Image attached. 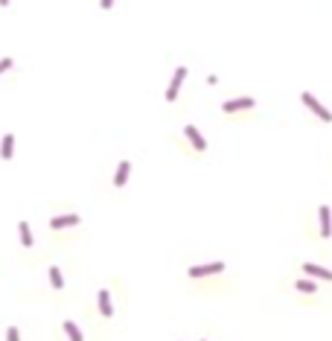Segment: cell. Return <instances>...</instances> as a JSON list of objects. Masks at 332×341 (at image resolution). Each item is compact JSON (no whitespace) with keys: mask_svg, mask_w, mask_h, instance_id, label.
Segmentation results:
<instances>
[{"mask_svg":"<svg viewBox=\"0 0 332 341\" xmlns=\"http://www.w3.org/2000/svg\"><path fill=\"white\" fill-rule=\"evenodd\" d=\"M300 102H303V108L309 111V114H312L315 120H318V123H332V111H329L326 105H323L321 99L315 97V93L303 90V93H300Z\"/></svg>","mask_w":332,"mask_h":341,"instance_id":"obj_1","label":"cell"},{"mask_svg":"<svg viewBox=\"0 0 332 341\" xmlns=\"http://www.w3.org/2000/svg\"><path fill=\"white\" fill-rule=\"evenodd\" d=\"M225 260H216V262H198V266H189L187 277L189 280H204V277H216V274H225Z\"/></svg>","mask_w":332,"mask_h":341,"instance_id":"obj_2","label":"cell"},{"mask_svg":"<svg viewBox=\"0 0 332 341\" xmlns=\"http://www.w3.org/2000/svg\"><path fill=\"white\" fill-rule=\"evenodd\" d=\"M253 108H257V99L248 97V93H245V97H230L222 102V111H225L227 117H230V114H242V111H253Z\"/></svg>","mask_w":332,"mask_h":341,"instance_id":"obj_3","label":"cell"},{"mask_svg":"<svg viewBox=\"0 0 332 341\" xmlns=\"http://www.w3.org/2000/svg\"><path fill=\"white\" fill-rule=\"evenodd\" d=\"M184 82H187V67L184 64H178L175 67V73H172V79H169V85H166V102H175L178 99V93H181V88H184Z\"/></svg>","mask_w":332,"mask_h":341,"instance_id":"obj_4","label":"cell"},{"mask_svg":"<svg viewBox=\"0 0 332 341\" xmlns=\"http://www.w3.org/2000/svg\"><path fill=\"white\" fill-rule=\"evenodd\" d=\"M184 137L189 140V146H192V152H198V155H204L207 149H210V143H207V137L201 135V128H198V126H192V123H187V126H184Z\"/></svg>","mask_w":332,"mask_h":341,"instance_id":"obj_5","label":"cell"},{"mask_svg":"<svg viewBox=\"0 0 332 341\" xmlns=\"http://www.w3.org/2000/svg\"><path fill=\"white\" fill-rule=\"evenodd\" d=\"M82 222V216L79 213H58V216H50V231H55V234H58V231H70V228H76V224Z\"/></svg>","mask_w":332,"mask_h":341,"instance_id":"obj_6","label":"cell"},{"mask_svg":"<svg viewBox=\"0 0 332 341\" xmlns=\"http://www.w3.org/2000/svg\"><path fill=\"white\" fill-rule=\"evenodd\" d=\"M96 309H99V315H102L105 321H111L114 312H117V309H114V297H111V289L108 286H102L96 292Z\"/></svg>","mask_w":332,"mask_h":341,"instance_id":"obj_7","label":"cell"},{"mask_svg":"<svg viewBox=\"0 0 332 341\" xmlns=\"http://www.w3.org/2000/svg\"><path fill=\"white\" fill-rule=\"evenodd\" d=\"M318 236L321 239H332V207L329 204L318 207Z\"/></svg>","mask_w":332,"mask_h":341,"instance_id":"obj_8","label":"cell"},{"mask_svg":"<svg viewBox=\"0 0 332 341\" xmlns=\"http://www.w3.org/2000/svg\"><path fill=\"white\" fill-rule=\"evenodd\" d=\"M303 274L312 280H326V283H332V269H323L318 262H303Z\"/></svg>","mask_w":332,"mask_h":341,"instance_id":"obj_9","label":"cell"},{"mask_svg":"<svg viewBox=\"0 0 332 341\" xmlns=\"http://www.w3.org/2000/svg\"><path fill=\"white\" fill-rule=\"evenodd\" d=\"M131 166H134L131 161H120L117 163V169H114V187L117 190H123L128 184V178H131Z\"/></svg>","mask_w":332,"mask_h":341,"instance_id":"obj_10","label":"cell"},{"mask_svg":"<svg viewBox=\"0 0 332 341\" xmlns=\"http://www.w3.org/2000/svg\"><path fill=\"white\" fill-rule=\"evenodd\" d=\"M15 143H18V140H15V135H12V131H6V135L0 137V161L9 163L12 158H15Z\"/></svg>","mask_w":332,"mask_h":341,"instance_id":"obj_11","label":"cell"},{"mask_svg":"<svg viewBox=\"0 0 332 341\" xmlns=\"http://www.w3.org/2000/svg\"><path fill=\"white\" fill-rule=\"evenodd\" d=\"M18 239H21V245H24L27 251L35 245V236H32V228H29L27 219H21V222H18Z\"/></svg>","mask_w":332,"mask_h":341,"instance_id":"obj_12","label":"cell"},{"mask_svg":"<svg viewBox=\"0 0 332 341\" xmlns=\"http://www.w3.org/2000/svg\"><path fill=\"white\" fill-rule=\"evenodd\" d=\"M62 330H64V335H67V341H85V335H82V330H79V324L73 321V318H64V321H62Z\"/></svg>","mask_w":332,"mask_h":341,"instance_id":"obj_13","label":"cell"},{"mask_svg":"<svg viewBox=\"0 0 332 341\" xmlns=\"http://www.w3.org/2000/svg\"><path fill=\"white\" fill-rule=\"evenodd\" d=\"M47 277H50V286H53L55 292H62V289H64V271L58 269L55 262L50 266V269H47Z\"/></svg>","mask_w":332,"mask_h":341,"instance_id":"obj_14","label":"cell"},{"mask_svg":"<svg viewBox=\"0 0 332 341\" xmlns=\"http://www.w3.org/2000/svg\"><path fill=\"white\" fill-rule=\"evenodd\" d=\"M295 289L300 292V295H315V292H318V280H312V277L295 280Z\"/></svg>","mask_w":332,"mask_h":341,"instance_id":"obj_15","label":"cell"},{"mask_svg":"<svg viewBox=\"0 0 332 341\" xmlns=\"http://www.w3.org/2000/svg\"><path fill=\"white\" fill-rule=\"evenodd\" d=\"M12 67H15V59H12V55H3V59H0V76L6 70H12Z\"/></svg>","mask_w":332,"mask_h":341,"instance_id":"obj_16","label":"cell"},{"mask_svg":"<svg viewBox=\"0 0 332 341\" xmlns=\"http://www.w3.org/2000/svg\"><path fill=\"white\" fill-rule=\"evenodd\" d=\"M6 341H21V330H18V327H6Z\"/></svg>","mask_w":332,"mask_h":341,"instance_id":"obj_17","label":"cell"},{"mask_svg":"<svg viewBox=\"0 0 332 341\" xmlns=\"http://www.w3.org/2000/svg\"><path fill=\"white\" fill-rule=\"evenodd\" d=\"M114 3H117V0H99V9H102V12H111V9H114Z\"/></svg>","mask_w":332,"mask_h":341,"instance_id":"obj_18","label":"cell"},{"mask_svg":"<svg viewBox=\"0 0 332 341\" xmlns=\"http://www.w3.org/2000/svg\"><path fill=\"white\" fill-rule=\"evenodd\" d=\"M12 0H0V6H3V9H6V6H9Z\"/></svg>","mask_w":332,"mask_h":341,"instance_id":"obj_19","label":"cell"},{"mask_svg":"<svg viewBox=\"0 0 332 341\" xmlns=\"http://www.w3.org/2000/svg\"><path fill=\"white\" fill-rule=\"evenodd\" d=\"M201 341H207V338H201Z\"/></svg>","mask_w":332,"mask_h":341,"instance_id":"obj_20","label":"cell"}]
</instances>
